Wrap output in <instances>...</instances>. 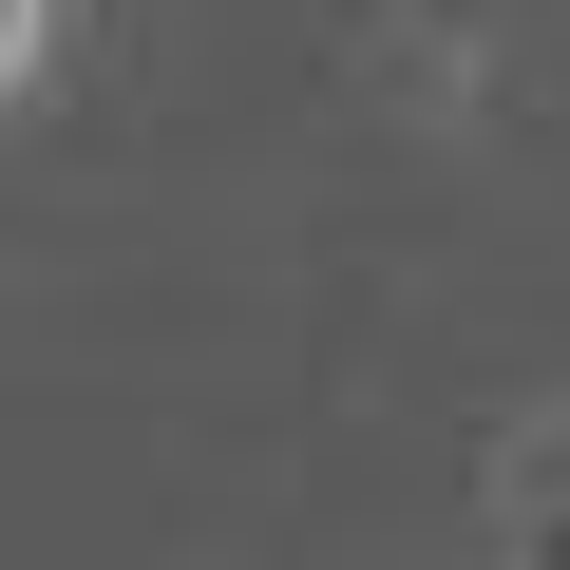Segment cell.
<instances>
[{"label": "cell", "mask_w": 570, "mask_h": 570, "mask_svg": "<svg viewBox=\"0 0 570 570\" xmlns=\"http://www.w3.org/2000/svg\"><path fill=\"white\" fill-rule=\"evenodd\" d=\"M77 39H96V0H0V134L77 77Z\"/></svg>", "instance_id": "2"}, {"label": "cell", "mask_w": 570, "mask_h": 570, "mask_svg": "<svg viewBox=\"0 0 570 570\" xmlns=\"http://www.w3.org/2000/svg\"><path fill=\"white\" fill-rule=\"evenodd\" d=\"M494 570H570V400L494 438Z\"/></svg>", "instance_id": "1"}]
</instances>
